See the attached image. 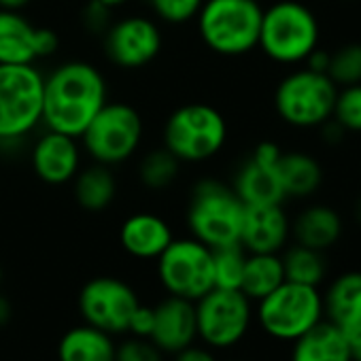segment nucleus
Returning a JSON list of instances; mask_svg holds the SVG:
<instances>
[{"instance_id": "16", "label": "nucleus", "mask_w": 361, "mask_h": 361, "mask_svg": "<svg viewBox=\"0 0 361 361\" xmlns=\"http://www.w3.org/2000/svg\"><path fill=\"white\" fill-rule=\"evenodd\" d=\"M291 238V219L283 204H245L240 245L247 253H281Z\"/></svg>"}, {"instance_id": "11", "label": "nucleus", "mask_w": 361, "mask_h": 361, "mask_svg": "<svg viewBox=\"0 0 361 361\" xmlns=\"http://www.w3.org/2000/svg\"><path fill=\"white\" fill-rule=\"evenodd\" d=\"M106 60L121 71H140L153 64L164 49L161 24L142 13L115 18L102 32Z\"/></svg>"}, {"instance_id": "17", "label": "nucleus", "mask_w": 361, "mask_h": 361, "mask_svg": "<svg viewBox=\"0 0 361 361\" xmlns=\"http://www.w3.org/2000/svg\"><path fill=\"white\" fill-rule=\"evenodd\" d=\"M155 321L149 340L164 353H178L198 336L196 302L168 295L153 308Z\"/></svg>"}, {"instance_id": "24", "label": "nucleus", "mask_w": 361, "mask_h": 361, "mask_svg": "<svg viewBox=\"0 0 361 361\" xmlns=\"http://www.w3.org/2000/svg\"><path fill=\"white\" fill-rule=\"evenodd\" d=\"M323 312L340 329L361 321V270L342 272L329 283L323 295Z\"/></svg>"}, {"instance_id": "43", "label": "nucleus", "mask_w": 361, "mask_h": 361, "mask_svg": "<svg viewBox=\"0 0 361 361\" xmlns=\"http://www.w3.org/2000/svg\"><path fill=\"white\" fill-rule=\"evenodd\" d=\"M0 283H3V268H0Z\"/></svg>"}, {"instance_id": "8", "label": "nucleus", "mask_w": 361, "mask_h": 361, "mask_svg": "<svg viewBox=\"0 0 361 361\" xmlns=\"http://www.w3.org/2000/svg\"><path fill=\"white\" fill-rule=\"evenodd\" d=\"M338 85L310 68L287 73L274 90V111L283 123L298 130H319L334 115Z\"/></svg>"}, {"instance_id": "18", "label": "nucleus", "mask_w": 361, "mask_h": 361, "mask_svg": "<svg viewBox=\"0 0 361 361\" xmlns=\"http://www.w3.org/2000/svg\"><path fill=\"white\" fill-rule=\"evenodd\" d=\"M172 238V226L151 211L132 213L119 226V245L134 259H157Z\"/></svg>"}, {"instance_id": "19", "label": "nucleus", "mask_w": 361, "mask_h": 361, "mask_svg": "<svg viewBox=\"0 0 361 361\" xmlns=\"http://www.w3.org/2000/svg\"><path fill=\"white\" fill-rule=\"evenodd\" d=\"M276 164L259 159L251 153L238 166L230 185L243 204H283L287 200L279 180Z\"/></svg>"}, {"instance_id": "3", "label": "nucleus", "mask_w": 361, "mask_h": 361, "mask_svg": "<svg viewBox=\"0 0 361 361\" xmlns=\"http://www.w3.org/2000/svg\"><path fill=\"white\" fill-rule=\"evenodd\" d=\"M321 24L300 0H276L262 13L257 49L274 64L298 66L319 47Z\"/></svg>"}, {"instance_id": "32", "label": "nucleus", "mask_w": 361, "mask_h": 361, "mask_svg": "<svg viewBox=\"0 0 361 361\" xmlns=\"http://www.w3.org/2000/svg\"><path fill=\"white\" fill-rule=\"evenodd\" d=\"M331 119L338 121L346 134H361V83L338 87Z\"/></svg>"}, {"instance_id": "40", "label": "nucleus", "mask_w": 361, "mask_h": 361, "mask_svg": "<svg viewBox=\"0 0 361 361\" xmlns=\"http://www.w3.org/2000/svg\"><path fill=\"white\" fill-rule=\"evenodd\" d=\"M13 317V308H11V302L5 298V295H0V325H5L9 323Z\"/></svg>"}, {"instance_id": "2", "label": "nucleus", "mask_w": 361, "mask_h": 361, "mask_svg": "<svg viewBox=\"0 0 361 361\" xmlns=\"http://www.w3.org/2000/svg\"><path fill=\"white\" fill-rule=\"evenodd\" d=\"M226 115L209 102H185L172 109L161 126V145L180 164H207L228 145Z\"/></svg>"}, {"instance_id": "42", "label": "nucleus", "mask_w": 361, "mask_h": 361, "mask_svg": "<svg viewBox=\"0 0 361 361\" xmlns=\"http://www.w3.org/2000/svg\"><path fill=\"white\" fill-rule=\"evenodd\" d=\"M353 213H355V221L361 226V196L357 198V202H355V211H353Z\"/></svg>"}, {"instance_id": "22", "label": "nucleus", "mask_w": 361, "mask_h": 361, "mask_svg": "<svg viewBox=\"0 0 361 361\" xmlns=\"http://www.w3.org/2000/svg\"><path fill=\"white\" fill-rule=\"evenodd\" d=\"M75 202L87 213H104L117 198V176L111 166L90 161L83 164L71 180Z\"/></svg>"}, {"instance_id": "20", "label": "nucleus", "mask_w": 361, "mask_h": 361, "mask_svg": "<svg viewBox=\"0 0 361 361\" xmlns=\"http://www.w3.org/2000/svg\"><path fill=\"white\" fill-rule=\"evenodd\" d=\"M344 224L340 213L329 204H308L291 221V238L308 249L325 253L342 238Z\"/></svg>"}, {"instance_id": "6", "label": "nucleus", "mask_w": 361, "mask_h": 361, "mask_svg": "<svg viewBox=\"0 0 361 361\" xmlns=\"http://www.w3.org/2000/svg\"><path fill=\"white\" fill-rule=\"evenodd\" d=\"M83 153L90 161L104 166H121L134 159L145 140L142 113L123 100H106L85 132L79 136Z\"/></svg>"}, {"instance_id": "7", "label": "nucleus", "mask_w": 361, "mask_h": 361, "mask_svg": "<svg viewBox=\"0 0 361 361\" xmlns=\"http://www.w3.org/2000/svg\"><path fill=\"white\" fill-rule=\"evenodd\" d=\"M45 75L37 64H0V145H16L43 128Z\"/></svg>"}, {"instance_id": "26", "label": "nucleus", "mask_w": 361, "mask_h": 361, "mask_svg": "<svg viewBox=\"0 0 361 361\" xmlns=\"http://www.w3.org/2000/svg\"><path fill=\"white\" fill-rule=\"evenodd\" d=\"M285 283L281 253H247L240 291L253 302H259Z\"/></svg>"}, {"instance_id": "21", "label": "nucleus", "mask_w": 361, "mask_h": 361, "mask_svg": "<svg viewBox=\"0 0 361 361\" xmlns=\"http://www.w3.org/2000/svg\"><path fill=\"white\" fill-rule=\"evenodd\" d=\"M279 180L283 185L285 198L306 200L312 198L323 185V166L321 161L308 151H285L276 164Z\"/></svg>"}, {"instance_id": "10", "label": "nucleus", "mask_w": 361, "mask_h": 361, "mask_svg": "<svg viewBox=\"0 0 361 361\" xmlns=\"http://www.w3.org/2000/svg\"><path fill=\"white\" fill-rule=\"evenodd\" d=\"M155 262L159 283L168 295L196 302L215 287L213 249L194 236L172 238Z\"/></svg>"}, {"instance_id": "1", "label": "nucleus", "mask_w": 361, "mask_h": 361, "mask_svg": "<svg viewBox=\"0 0 361 361\" xmlns=\"http://www.w3.org/2000/svg\"><path fill=\"white\" fill-rule=\"evenodd\" d=\"M109 100L104 73L87 60H66L45 75L43 128L79 138Z\"/></svg>"}, {"instance_id": "23", "label": "nucleus", "mask_w": 361, "mask_h": 361, "mask_svg": "<svg viewBox=\"0 0 361 361\" xmlns=\"http://www.w3.org/2000/svg\"><path fill=\"white\" fill-rule=\"evenodd\" d=\"M291 361H353V357L342 329L323 319L293 340Z\"/></svg>"}, {"instance_id": "33", "label": "nucleus", "mask_w": 361, "mask_h": 361, "mask_svg": "<svg viewBox=\"0 0 361 361\" xmlns=\"http://www.w3.org/2000/svg\"><path fill=\"white\" fill-rule=\"evenodd\" d=\"M115 361H161V350L149 338H132L115 346Z\"/></svg>"}, {"instance_id": "35", "label": "nucleus", "mask_w": 361, "mask_h": 361, "mask_svg": "<svg viewBox=\"0 0 361 361\" xmlns=\"http://www.w3.org/2000/svg\"><path fill=\"white\" fill-rule=\"evenodd\" d=\"M153 321H155V314H153V308L151 306H142L138 304L136 310L132 312L130 317V323H128V331H132L136 338H149L151 331H153Z\"/></svg>"}, {"instance_id": "12", "label": "nucleus", "mask_w": 361, "mask_h": 361, "mask_svg": "<svg viewBox=\"0 0 361 361\" xmlns=\"http://www.w3.org/2000/svg\"><path fill=\"white\" fill-rule=\"evenodd\" d=\"M198 336L215 348L240 342L251 325V300L240 289L213 287L196 300Z\"/></svg>"}, {"instance_id": "39", "label": "nucleus", "mask_w": 361, "mask_h": 361, "mask_svg": "<svg viewBox=\"0 0 361 361\" xmlns=\"http://www.w3.org/2000/svg\"><path fill=\"white\" fill-rule=\"evenodd\" d=\"M35 0H0V9H13V11H26Z\"/></svg>"}, {"instance_id": "37", "label": "nucleus", "mask_w": 361, "mask_h": 361, "mask_svg": "<svg viewBox=\"0 0 361 361\" xmlns=\"http://www.w3.org/2000/svg\"><path fill=\"white\" fill-rule=\"evenodd\" d=\"M329 58H331V51L317 47V49H314V51L304 60V66H306V68H310V71H314V73H325V75H327Z\"/></svg>"}, {"instance_id": "14", "label": "nucleus", "mask_w": 361, "mask_h": 361, "mask_svg": "<svg viewBox=\"0 0 361 361\" xmlns=\"http://www.w3.org/2000/svg\"><path fill=\"white\" fill-rule=\"evenodd\" d=\"M60 49V37L37 26L24 11L0 9V64H39Z\"/></svg>"}, {"instance_id": "38", "label": "nucleus", "mask_w": 361, "mask_h": 361, "mask_svg": "<svg viewBox=\"0 0 361 361\" xmlns=\"http://www.w3.org/2000/svg\"><path fill=\"white\" fill-rule=\"evenodd\" d=\"M176 361H217V359H215V355L211 350L190 344L183 350L176 353Z\"/></svg>"}, {"instance_id": "28", "label": "nucleus", "mask_w": 361, "mask_h": 361, "mask_svg": "<svg viewBox=\"0 0 361 361\" xmlns=\"http://www.w3.org/2000/svg\"><path fill=\"white\" fill-rule=\"evenodd\" d=\"M283 268H285V281L300 283V285H310L319 287L327 274V264L321 251L308 249L302 245L289 247L283 255Z\"/></svg>"}, {"instance_id": "31", "label": "nucleus", "mask_w": 361, "mask_h": 361, "mask_svg": "<svg viewBox=\"0 0 361 361\" xmlns=\"http://www.w3.org/2000/svg\"><path fill=\"white\" fill-rule=\"evenodd\" d=\"M151 18L166 26H185L192 24L204 0H145Z\"/></svg>"}, {"instance_id": "29", "label": "nucleus", "mask_w": 361, "mask_h": 361, "mask_svg": "<svg viewBox=\"0 0 361 361\" xmlns=\"http://www.w3.org/2000/svg\"><path fill=\"white\" fill-rule=\"evenodd\" d=\"M247 251L240 243L213 249V274L215 287L221 289H240L243 272H245Z\"/></svg>"}, {"instance_id": "25", "label": "nucleus", "mask_w": 361, "mask_h": 361, "mask_svg": "<svg viewBox=\"0 0 361 361\" xmlns=\"http://www.w3.org/2000/svg\"><path fill=\"white\" fill-rule=\"evenodd\" d=\"M60 361H115V344L111 334L94 327L79 325L68 329L58 346Z\"/></svg>"}, {"instance_id": "9", "label": "nucleus", "mask_w": 361, "mask_h": 361, "mask_svg": "<svg viewBox=\"0 0 361 361\" xmlns=\"http://www.w3.org/2000/svg\"><path fill=\"white\" fill-rule=\"evenodd\" d=\"M257 319L264 331L274 340L293 342L325 319L323 295L319 287L285 281L259 300Z\"/></svg>"}, {"instance_id": "41", "label": "nucleus", "mask_w": 361, "mask_h": 361, "mask_svg": "<svg viewBox=\"0 0 361 361\" xmlns=\"http://www.w3.org/2000/svg\"><path fill=\"white\" fill-rule=\"evenodd\" d=\"M98 3H100L102 7H106L111 13L117 16V11H121V9H126V7L130 5V0H98Z\"/></svg>"}, {"instance_id": "13", "label": "nucleus", "mask_w": 361, "mask_h": 361, "mask_svg": "<svg viewBox=\"0 0 361 361\" xmlns=\"http://www.w3.org/2000/svg\"><path fill=\"white\" fill-rule=\"evenodd\" d=\"M138 304L136 291L117 276H96L79 293V312L85 323L106 334L128 331L130 317Z\"/></svg>"}, {"instance_id": "30", "label": "nucleus", "mask_w": 361, "mask_h": 361, "mask_svg": "<svg viewBox=\"0 0 361 361\" xmlns=\"http://www.w3.org/2000/svg\"><path fill=\"white\" fill-rule=\"evenodd\" d=\"M327 77L338 85L361 83V43H344L331 51Z\"/></svg>"}, {"instance_id": "4", "label": "nucleus", "mask_w": 361, "mask_h": 361, "mask_svg": "<svg viewBox=\"0 0 361 361\" xmlns=\"http://www.w3.org/2000/svg\"><path fill=\"white\" fill-rule=\"evenodd\" d=\"M262 13L259 0H204L194 24L211 54L243 58L257 49Z\"/></svg>"}, {"instance_id": "36", "label": "nucleus", "mask_w": 361, "mask_h": 361, "mask_svg": "<svg viewBox=\"0 0 361 361\" xmlns=\"http://www.w3.org/2000/svg\"><path fill=\"white\" fill-rule=\"evenodd\" d=\"M342 334L346 338V344L350 348L353 361H361V321L353 323L348 327H342Z\"/></svg>"}, {"instance_id": "34", "label": "nucleus", "mask_w": 361, "mask_h": 361, "mask_svg": "<svg viewBox=\"0 0 361 361\" xmlns=\"http://www.w3.org/2000/svg\"><path fill=\"white\" fill-rule=\"evenodd\" d=\"M115 20V13H111L106 7H102L98 0H90L83 9V24L90 32L94 35H100L109 28V24Z\"/></svg>"}, {"instance_id": "27", "label": "nucleus", "mask_w": 361, "mask_h": 361, "mask_svg": "<svg viewBox=\"0 0 361 361\" xmlns=\"http://www.w3.org/2000/svg\"><path fill=\"white\" fill-rule=\"evenodd\" d=\"M180 164L164 145L159 147H151L145 153H140L138 161H136V176L138 183L147 190V192H166L170 190L178 176H180Z\"/></svg>"}, {"instance_id": "5", "label": "nucleus", "mask_w": 361, "mask_h": 361, "mask_svg": "<svg viewBox=\"0 0 361 361\" xmlns=\"http://www.w3.org/2000/svg\"><path fill=\"white\" fill-rule=\"evenodd\" d=\"M243 215L245 204L226 180L204 176L194 183L185 207V224L196 240L211 249L240 243Z\"/></svg>"}, {"instance_id": "15", "label": "nucleus", "mask_w": 361, "mask_h": 361, "mask_svg": "<svg viewBox=\"0 0 361 361\" xmlns=\"http://www.w3.org/2000/svg\"><path fill=\"white\" fill-rule=\"evenodd\" d=\"M81 140L56 130L43 128L30 147V168L41 183L49 188L71 185L83 166Z\"/></svg>"}]
</instances>
